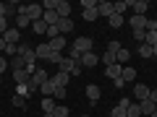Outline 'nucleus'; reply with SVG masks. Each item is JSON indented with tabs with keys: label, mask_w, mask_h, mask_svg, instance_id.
<instances>
[{
	"label": "nucleus",
	"mask_w": 157,
	"mask_h": 117,
	"mask_svg": "<svg viewBox=\"0 0 157 117\" xmlns=\"http://www.w3.org/2000/svg\"><path fill=\"white\" fill-rule=\"evenodd\" d=\"M18 13H24V16H29V21H42V5H18Z\"/></svg>",
	"instance_id": "1"
},
{
	"label": "nucleus",
	"mask_w": 157,
	"mask_h": 117,
	"mask_svg": "<svg viewBox=\"0 0 157 117\" xmlns=\"http://www.w3.org/2000/svg\"><path fill=\"white\" fill-rule=\"evenodd\" d=\"M92 44H94V42H92L89 37H78L76 42H73V50H76L78 55H86V52H92Z\"/></svg>",
	"instance_id": "2"
},
{
	"label": "nucleus",
	"mask_w": 157,
	"mask_h": 117,
	"mask_svg": "<svg viewBox=\"0 0 157 117\" xmlns=\"http://www.w3.org/2000/svg\"><path fill=\"white\" fill-rule=\"evenodd\" d=\"M149 94H152V89H149L147 83H134V99H136V101L149 99Z\"/></svg>",
	"instance_id": "3"
},
{
	"label": "nucleus",
	"mask_w": 157,
	"mask_h": 117,
	"mask_svg": "<svg viewBox=\"0 0 157 117\" xmlns=\"http://www.w3.org/2000/svg\"><path fill=\"white\" fill-rule=\"evenodd\" d=\"M55 13L58 18H71V3L68 0H55Z\"/></svg>",
	"instance_id": "4"
},
{
	"label": "nucleus",
	"mask_w": 157,
	"mask_h": 117,
	"mask_svg": "<svg viewBox=\"0 0 157 117\" xmlns=\"http://www.w3.org/2000/svg\"><path fill=\"white\" fill-rule=\"evenodd\" d=\"M32 73H34V68H24V70H13V78H16V83L21 86V83H29V81H32Z\"/></svg>",
	"instance_id": "5"
},
{
	"label": "nucleus",
	"mask_w": 157,
	"mask_h": 117,
	"mask_svg": "<svg viewBox=\"0 0 157 117\" xmlns=\"http://www.w3.org/2000/svg\"><path fill=\"white\" fill-rule=\"evenodd\" d=\"M147 21H149L147 16H131L128 18V23H131L134 31H147Z\"/></svg>",
	"instance_id": "6"
},
{
	"label": "nucleus",
	"mask_w": 157,
	"mask_h": 117,
	"mask_svg": "<svg viewBox=\"0 0 157 117\" xmlns=\"http://www.w3.org/2000/svg\"><path fill=\"white\" fill-rule=\"evenodd\" d=\"M50 81L55 83V89H66V86H68V81H71V76H68V73H63V70H58L55 76L50 78Z\"/></svg>",
	"instance_id": "7"
},
{
	"label": "nucleus",
	"mask_w": 157,
	"mask_h": 117,
	"mask_svg": "<svg viewBox=\"0 0 157 117\" xmlns=\"http://www.w3.org/2000/svg\"><path fill=\"white\" fill-rule=\"evenodd\" d=\"M97 11H100L102 18H110L113 13H115V5H113V3H107V0H100V3H97Z\"/></svg>",
	"instance_id": "8"
},
{
	"label": "nucleus",
	"mask_w": 157,
	"mask_h": 117,
	"mask_svg": "<svg viewBox=\"0 0 157 117\" xmlns=\"http://www.w3.org/2000/svg\"><path fill=\"white\" fill-rule=\"evenodd\" d=\"M131 8H134V16H147V11H149V0H134Z\"/></svg>",
	"instance_id": "9"
},
{
	"label": "nucleus",
	"mask_w": 157,
	"mask_h": 117,
	"mask_svg": "<svg viewBox=\"0 0 157 117\" xmlns=\"http://www.w3.org/2000/svg\"><path fill=\"white\" fill-rule=\"evenodd\" d=\"M3 39H6V44H13V47H18V39H21V34H18V29L13 26V29H8V31L3 34Z\"/></svg>",
	"instance_id": "10"
},
{
	"label": "nucleus",
	"mask_w": 157,
	"mask_h": 117,
	"mask_svg": "<svg viewBox=\"0 0 157 117\" xmlns=\"http://www.w3.org/2000/svg\"><path fill=\"white\" fill-rule=\"evenodd\" d=\"M34 55H37V60H50V55H52V50H50V44H47V42H45V44H37V50H34Z\"/></svg>",
	"instance_id": "11"
},
{
	"label": "nucleus",
	"mask_w": 157,
	"mask_h": 117,
	"mask_svg": "<svg viewBox=\"0 0 157 117\" xmlns=\"http://www.w3.org/2000/svg\"><path fill=\"white\" fill-rule=\"evenodd\" d=\"M76 62H78V60H71V57H63V60L58 62V70H63V73H68V76H71V73H73V68H76Z\"/></svg>",
	"instance_id": "12"
},
{
	"label": "nucleus",
	"mask_w": 157,
	"mask_h": 117,
	"mask_svg": "<svg viewBox=\"0 0 157 117\" xmlns=\"http://www.w3.org/2000/svg\"><path fill=\"white\" fill-rule=\"evenodd\" d=\"M68 31H73V21H71V18H60V21H58V34L66 37Z\"/></svg>",
	"instance_id": "13"
},
{
	"label": "nucleus",
	"mask_w": 157,
	"mask_h": 117,
	"mask_svg": "<svg viewBox=\"0 0 157 117\" xmlns=\"http://www.w3.org/2000/svg\"><path fill=\"white\" fill-rule=\"evenodd\" d=\"M139 107H141V115H144V117H152V112L157 109V104H155L152 99H144V101H139Z\"/></svg>",
	"instance_id": "14"
},
{
	"label": "nucleus",
	"mask_w": 157,
	"mask_h": 117,
	"mask_svg": "<svg viewBox=\"0 0 157 117\" xmlns=\"http://www.w3.org/2000/svg\"><path fill=\"white\" fill-rule=\"evenodd\" d=\"M121 78H123V83H134L136 81V70L131 65H123V73H121Z\"/></svg>",
	"instance_id": "15"
},
{
	"label": "nucleus",
	"mask_w": 157,
	"mask_h": 117,
	"mask_svg": "<svg viewBox=\"0 0 157 117\" xmlns=\"http://www.w3.org/2000/svg\"><path fill=\"white\" fill-rule=\"evenodd\" d=\"M97 62H100V60H97L94 52H86V55H81V68H94Z\"/></svg>",
	"instance_id": "16"
},
{
	"label": "nucleus",
	"mask_w": 157,
	"mask_h": 117,
	"mask_svg": "<svg viewBox=\"0 0 157 117\" xmlns=\"http://www.w3.org/2000/svg\"><path fill=\"white\" fill-rule=\"evenodd\" d=\"M47 44H50L52 52H60V50H66V37H55V39H50Z\"/></svg>",
	"instance_id": "17"
},
{
	"label": "nucleus",
	"mask_w": 157,
	"mask_h": 117,
	"mask_svg": "<svg viewBox=\"0 0 157 117\" xmlns=\"http://www.w3.org/2000/svg\"><path fill=\"white\" fill-rule=\"evenodd\" d=\"M42 11H45V8H42ZM42 21H45L47 26H55L60 18H58V13H55V11H45V13H42Z\"/></svg>",
	"instance_id": "18"
},
{
	"label": "nucleus",
	"mask_w": 157,
	"mask_h": 117,
	"mask_svg": "<svg viewBox=\"0 0 157 117\" xmlns=\"http://www.w3.org/2000/svg\"><path fill=\"white\" fill-rule=\"evenodd\" d=\"M121 73H123V65H121V62H115V65H110V68L105 70V76L115 81V78H121Z\"/></svg>",
	"instance_id": "19"
},
{
	"label": "nucleus",
	"mask_w": 157,
	"mask_h": 117,
	"mask_svg": "<svg viewBox=\"0 0 157 117\" xmlns=\"http://www.w3.org/2000/svg\"><path fill=\"white\" fill-rule=\"evenodd\" d=\"M86 96H89V101H92V104H94V101L100 99V86L89 83V86H86Z\"/></svg>",
	"instance_id": "20"
},
{
	"label": "nucleus",
	"mask_w": 157,
	"mask_h": 117,
	"mask_svg": "<svg viewBox=\"0 0 157 117\" xmlns=\"http://www.w3.org/2000/svg\"><path fill=\"white\" fill-rule=\"evenodd\" d=\"M102 62H105V68H110V65H115V62H118V57H115V52H110V50H105V52H102Z\"/></svg>",
	"instance_id": "21"
},
{
	"label": "nucleus",
	"mask_w": 157,
	"mask_h": 117,
	"mask_svg": "<svg viewBox=\"0 0 157 117\" xmlns=\"http://www.w3.org/2000/svg\"><path fill=\"white\" fill-rule=\"evenodd\" d=\"M126 117H141V107H139V101H131V104H128Z\"/></svg>",
	"instance_id": "22"
},
{
	"label": "nucleus",
	"mask_w": 157,
	"mask_h": 117,
	"mask_svg": "<svg viewBox=\"0 0 157 117\" xmlns=\"http://www.w3.org/2000/svg\"><path fill=\"white\" fill-rule=\"evenodd\" d=\"M107 23H110V29H121L123 26V16H121V13H113V16L107 18Z\"/></svg>",
	"instance_id": "23"
},
{
	"label": "nucleus",
	"mask_w": 157,
	"mask_h": 117,
	"mask_svg": "<svg viewBox=\"0 0 157 117\" xmlns=\"http://www.w3.org/2000/svg\"><path fill=\"white\" fill-rule=\"evenodd\" d=\"M11 68H13V70H24V68H26V60H24L21 55L11 57Z\"/></svg>",
	"instance_id": "24"
},
{
	"label": "nucleus",
	"mask_w": 157,
	"mask_h": 117,
	"mask_svg": "<svg viewBox=\"0 0 157 117\" xmlns=\"http://www.w3.org/2000/svg\"><path fill=\"white\" fill-rule=\"evenodd\" d=\"M39 91H42L45 96H52V94H55V83H52V81H45V83L39 86Z\"/></svg>",
	"instance_id": "25"
},
{
	"label": "nucleus",
	"mask_w": 157,
	"mask_h": 117,
	"mask_svg": "<svg viewBox=\"0 0 157 117\" xmlns=\"http://www.w3.org/2000/svg\"><path fill=\"white\" fill-rule=\"evenodd\" d=\"M55 99H52V96H45V99H42V109L45 112H55Z\"/></svg>",
	"instance_id": "26"
},
{
	"label": "nucleus",
	"mask_w": 157,
	"mask_h": 117,
	"mask_svg": "<svg viewBox=\"0 0 157 117\" xmlns=\"http://www.w3.org/2000/svg\"><path fill=\"white\" fill-rule=\"evenodd\" d=\"M131 3H134V0H118V3H113V5H115V13L123 16V11H126V8H131Z\"/></svg>",
	"instance_id": "27"
},
{
	"label": "nucleus",
	"mask_w": 157,
	"mask_h": 117,
	"mask_svg": "<svg viewBox=\"0 0 157 117\" xmlns=\"http://www.w3.org/2000/svg\"><path fill=\"white\" fill-rule=\"evenodd\" d=\"M81 16H84V21H97V18H100V11H97V8H89V11H84Z\"/></svg>",
	"instance_id": "28"
},
{
	"label": "nucleus",
	"mask_w": 157,
	"mask_h": 117,
	"mask_svg": "<svg viewBox=\"0 0 157 117\" xmlns=\"http://www.w3.org/2000/svg\"><path fill=\"white\" fill-rule=\"evenodd\" d=\"M16 26H18V29H26V26H32V21H29V16H24V13H18V16H16Z\"/></svg>",
	"instance_id": "29"
},
{
	"label": "nucleus",
	"mask_w": 157,
	"mask_h": 117,
	"mask_svg": "<svg viewBox=\"0 0 157 117\" xmlns=\"http://www.w3.org/2000/svg\"><path fill=\"white\" fill-rule=\"evenodd\" d=\"M68 115H71V109H68L66 104H58L55 112H52V117H68Z\"/></svg>",
	"instance_id": "30"
},
{
	"label": "nucleus",
	"mask_w": 157,
	"mask_h": 117,
	"mask_svg": "<svg viewBox=\"0 0 157 117\" xmlns=\"http://www.w3.org/2000/svg\"><path fill=\"white\" fill-rule=\"evenodd\" d=\"M126 109H128V107L115 104V107H113V112H110V117H126Z\"/></svg>",
	"instance_id": "31"
},
{
	"label": "nucleus",
	"mask_w": 157,
	"mask_h": 117,
	"mask_svg": "<svg viewBox=\"0 0 157 117\" xmlns=\"http://www.w3.org/2000/svg\"><path fill=\"white\" fill-rule=\"evenodd\" d=\"M32 29H34V34H47V23L45 21H34Z\"/></svg>",
	"instance_id": "32"
},
{
	"label": "nucleus",
	"mask_w": 157,
	"mask_h": 117,
	"mask_svg": "<svg viewBox=\"0 0 157 117\" xmlns=\"http://www.w3.org/2000/svg\"><path fill=\"white\" fill-rule=\"evenodd\" d=\"M144 44H149V47L157 44V31H147L144 34Z\"/></svg>",
	"instance_id": "33"
},
{
	"label": "nucleus",
	"mask_w": 157,
	"mask_h": 117,
	"mask_svg": "<svg viewBox=\"0 0 157 117\" xmlns=\"http://www.w3.org/2000/svg\"><path fill=\"white\" fill-rule=\"evenodd\" d=\"M139 57L149 60V57H152V47H149V44H139Z\"/></svg>",
	"instance_id": "34"
},
{
	"label": "nucleus",
	"mask_w": 157,
	"mask_h": 117,
	"mask_svg": "<svg viewBox=\"0 0 157 117\" xmlns=\"http://www.w3.org/2000/svg\"><path fill=\"white\" fill-rule=\"evenodd\" d=\"M115 57H118V62H121V65H126V62H128V57H131V52H128V50H121Z\"/></svg>",
	"instance_id": "35"
},
{
	"label": "nucleus",
	"mask_w": 157,
	"mask_h": 117,
	"mask_svg": "<svg viewBox=\"0 0 157 117\" xmlns=\"http://www.w3.org/2000/svg\"><path fill=\"white\" fill-rule=\"evenodd\" d=\"M16 94H18V96H24V99H26V96L32 94V91H29V83H21V86H16Z\"/></svg>",
	"instance_id": "36"
},
{
	"label": "nucleus",
	"mask_w": 157,
	"mask_h": 117,
	"mask_svg": "<svg viewBox=\"0 0 157 117\" xmlns=\"http://www.w3.org/2000/svg\"><path fill=\"white\" fill-rule=\"evenodd\" d=\"M8 65H11V62H8V57L0 55V76H3V70H8Z\"/></svg>",
	"instance_id": "37"
},
{
	"label": "nucleus",
	"mask_w": 157,
	"mask_h": 117,
	"mask_svg": "<svg viewBox=\"0 0 157 117\" xmlns=\"http://www.w3.org/2000/svg\"><path fill=\"white\" fill-rule=\"evenodd\" d=\"M81 8L89 11V8H97V0H81Z\"/></svg>",
	"instance_id": "38"
},
{
	"label": "nucleus",
	"mask_w": 157,
	"mask_h": 117,
	"mask_svg": "<svg viewBox=\"0 0 157 117\" xmlns=\"http://www.w3.org/2000/svg\"><path fill=\"white\" fill-rule=\"evenodd\" d=\"M13 107H26V99H24V96H13Z\"/></svg>",
	"instance_id": "39"
},
{
	"label": "nucleus",
	"mask_w": 157,
	"mask_h": 117,
	"mask_svg": "<svg viewBox=\"0 0 157 117\" xmlns=\"http://www.w3.org/2000/svg\"><path fill=\"white\" fill-rule=\"evenodd\" d=\"M6 31H8V18L3 16V18H0V37H3Z\"/></svg>",
	"instance_id": "40"
},
{
	"label": "nucleus",
	"mask_w": 157,
	"mask_h": 117,
	"mask_svg": "<svg viewBox=\"0 0 157 117\" xmlns=\"http://www.w3.org/2000/svg\"><path fill=\"white\" fill-rule=\"evenodd\" d=\"M66 94H68L66 89H55V94H52V99H66Z\"/></svg>",
	"instance_id": "41"
},
{
	"label": "nucleus",
	"mask_w": 157,
	"mask_h": 117,
	"mask_svg": "<svg viewBox=\"0 0 157 117\" xmlns=\"http://www.w3.org/2000/svg\"><path fill=\"white\" fill-rule=\"evenodd\" d=\"M60 60H63V55H60V52H52V55H50V60H47V62H55V65H58Z\"/></svg>",
	"instance_id": "42"
},
{
	"label": "nucleus",
	"mask_w": 157,
	"mask_h": 117,
	"mask_svg": "<svg viewBox=\"0 0 157 117\" xmlns=\"http://www.w3.org/2000/svg\"><path fill=\"white\" fill-rule=\"evenodd\" d=\"M3 16L8 18V3H0V18H3Z\"/></svg>",
	"instance_id": "43"
},
{
	"label": "nucleus",
	"mask_w": 157,
	"mask_h": 117,
	"mask_svg": "<svg viewBox=\"0 0 157 117\" xmlns=\"http://www.w3.org/2000/svg\"><path fill=\"white\" fill-rule=\"evenodd\" d=\"M113 83H115V89H118V91H123V86H126V83H123V78H115Z\"/></svg>",
	"instance_id": "44"
},
{
	"label": "nucleus",
	"mask_w": 157,
	"mask_h": 117,
	"mask_svg": "<svg viewBox=\"0 0 157 117\" xmlns=\"http://www.w3.org/2000/svg\"><path fill=\"white\" fill-rule=\"evenodd\" d=\"M147 31H157V21H147Z\"/></svg>",
	"instance_id": "45"
},
{
	"label": "nucleus",
	"mask_w": 157,
	"mask_h": 117,
	"mask_svg": "<svg viewBox=\"0 0 157 117\" xmlns=\"http://www.w3.org/2000/svg\"><path fill=\"white\" fill-rule=\"evenodd\" d=\"M3 52H6V39L0 37V55H3Z\"/></svg>",
	"instance_id": "46"
},
{
	"label": "nucleus",
	"mask_w": 157,
	"mask_h": 117,
	"mask_svg": "<svg viewBox=\"0 0 157 117\" xmlns=\"http://www.w3.org/2000/svg\"><path fill=\"white\" fill-rule=\"evenodd\" d=\"M149 99H152V101H155V104H157V89H152V94H149Z\"/></svg>",
	"instance_id": "47"
},
{
	"label": "nucleus",
	"mask_w": 157,
	"mask_h": 117,
	"mask_svg": "<svg viewBox=\"0 0 157 117\" xmlns=\"http://www.w3.org/2000/svg\"><path fill=\"white\" fill-rule=\"evenodd\" d=\"M152 57H157V44H155V47H152Z\"/></svg>",
	"instance_id": "48"
},
{
	"label": "nucleus",
	"mask_w": 157,
	"mask_h": 117,
	"mask_svg": "<svg viewBox=\"0 0 157 117\" xmlns=\"http://www.w3.org/2000/svg\"><path fill=\"white\" fill-rule=\"evenodd\" d=\"M42 117H52V112H45V115H42Z\"/></svg>",
	"instance_id": "49"
},
{
	"label": "nucleus",
	"mask_w": 157,
	"mask_h": 117,
	"mask_svg": "<svg viewBox=\"0 0 157 117\" xmlns=\"http://www.w3.org/2000/svg\"><path fill=\"white\" fill-rule=\"evenodd\" d=\"M152 117H157V109H155V112H152Z\"/></svg>",
	"instance_id": "50"
},
{
	"label": "nucleus",
	"mask_w": 157,
	"mask_h": 117,
	"mask_svg": "<svg viewBox=\"0 0 157 117\" xmlns=\"http://www.w3.org/2000/svg\"><path fill=\"white\" fill-rule=\"evenodd\" d=\"M0 83H3V76H0Z\"/></svg>",
	"instance_id": "51"
},
{
	"label": "nucleus",
	"mask_w": 157,
	"mask_h": 117,
	"mask_svg": "<svg viewBox=\"0 0 157 117\" xmlns=\"http://www.w3.org/2000/svg\"><path fill=\"white\" fill-rule=\"evenodd\" d=\"M107 117H110V115H107Z\"/></svg>",
	"instance_id": "52"
},
{
	"label": "nucleus",
	"mask_w": 157,
	"mask_h": 117,
	"mask_svg": "<svg viewBox=\"0 0 157 117\" xmlns=\"http://www.w3.org/2000/svg\"><path fill=\"white\" fill-rule=\"evenodd\" d=\"M141 117H144V115H141Z\"/></svg>",
	"instance_id": "53"
}]
</instances>
